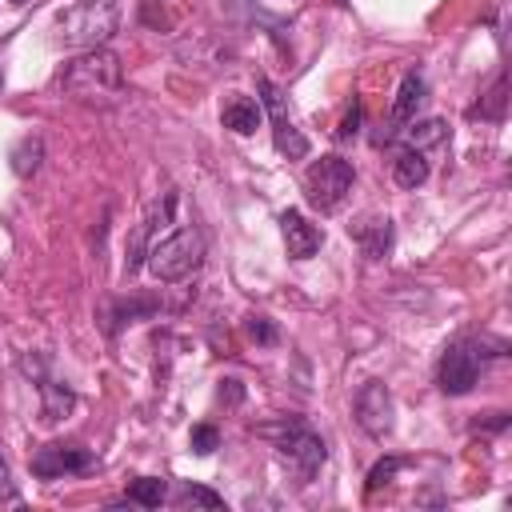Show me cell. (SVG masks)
I'll return each instance as SVG.
<instances>
[{
    "instance_id": "obj_7",
    "label": "cell",
    "mask_w": 512,
    "mask_h": 512,
    "mask_svg": "<svg viewBox=\"0 0 512 512\" xmlns=\"http://www.w3.org/2000/svg\"><path fill=\"white\" fill-rule=\"evenodd\" d=\"M256 88H260L264 108H268V120H272V144H276V152H280V156H288V160L308 156V140H304V136H300V128L292 124V116H288V108H284V92H280L268 76H260V80H256Z\"/></svg>"
},
{
    "instance_id": "obj_12",
    "label": "cell",
    "mask_w": 512,
    "mask_h": 512,
    "mask_svg": "<svg viewBox=\"0 0 512 512\" xmlns=\"http://www.w3.org/2000/svg\"><path fill=\"white\" fill-rule=\"evenodd\" d=\"M172 208H176V196H164V204H156L148 216H144V224L136 228V236H132V244H128V260H124V276H132L136 268H140V260L148 256V236H152V228L156 224H168V216H172Z\"/></svg>"
},
{
    "instance_id": "obj_28",
    "label": "cell",
    "mask_w": 512,
    "mask_h": 512,
    "mask_svg": "<svg viewBox=\"0 0 512 512\" xmlns=\"http://www.w3.org/2000/svg\"><path fill=\"white\" fill-rule=\"evenodd\" d=\"M16 4H24V0H16Z\"/></svg>"
},
{
    "instance_id": "obj_15",
    "label": "cell",
    "mask_w": 512,
    "mask_h": 512,
    "mask_svg": "<svg viewBox=\"0 0 512 512\" xmlns=\"http://www.w3.org/2000/svg\"><path fill=\"white\" fill-rule=\"evenodd\" d=\"M428 156L420 152V148H404L396 160H392V180L400 184V188H420L424 180H428Z\"/></svg>"
},
{
    "instance_id": "obj_9",
    "label": "cell",
    "mask_w": 512,
    "mask_h": 512,
    "mask_svg": "<svg viewBox=\"0 0 512 512\" xmlns=\"http://www.w3.org/2000/svg\"><path fill=\"white\" fill-rule=\"evenodd\" d=\"M352 408H356V424H360L368 436L380 440V436L392 432V392H388V384L364 380L360 392H356V400H352Z\"/></svg>"
},
{
    "instance_id": "obj_23",
    "label": "cell",
    "mask_w": 512,
    "mask_h": 512,
    "mask_svg": "<svg viewBox=\"0 0 512 512\" xmlns=\"http://www.w3.org/2000/svg\"><path fill=\"white\" fill-rule=\"evenodd\" d=\"M188 444H192L196 456H212V452L220 448V432H216V424H196L192 436H188Z\"/></svg>"
},
{
    "instance_id": "obj_20",
    "label": "cell",
    "mask_w": 512,
    "mask_h": 512,
    "mask_svg": "<svg viewBox=\"0 0 512 512\" xmlns=\"http://www.w3.org/2000/svg\"><path fill=\"white\" fill-rule=\"evenodd\" d=\"M504 88H508V84H504V72H500V76L492 80V88L484 92V100H480L468 116H472V120H476V116H480V120H504Z\"/></svg>"
},
{
    "instance_id": "obj_16",
    "label": "cell",
    "mask_w": 512,
    "mask_h": 512,
    "mask_svg": "<svg viewBox=\"0 0 512 512\" xmlns=\"http://www.w3.org/2000/svg\"><path fill=\"white\" fill-rule=\"evenodd\" d=\"M72 408H76V396H72V388L56 384V380H40V416H44L48 424L64 420Z\"/></svg>"
},
{
    "instance_id": "obj_14",
    "label": "cell",
    "mask_w": 512,
    "mask_h": 512,
    "mask_svg": "<svg viewBox=\"0 0 512 512\" xmlns=\"http://www.w3.org/2000/svg\"><path fill=\"white\" fill-rule=\"evenodd\" d=\"M220 120H224V128H232L236 136H252V132L260 128L264 112H260V104H256L252 96H232V100L224 104Z\"/></svg>"
},
{
    "instance_id": "obj_17",
    "label": "cell",
    "mask_w": 512,
    "mask_h": 512,
    "mask_svg": "<svg viewBox=\"0 0 512 512\" xmlns=\"http://www.w3.org/2000/svg\"><path fill=\"white\" fill-rule=\"evenodd\" d=\"M128 504H140V508H160L168 500V480L164 476H136L128 484Z\"/></svg>"
},
{
    "instance_id": "obj_22",
    "label": "cell",
    "mask_w": 512,
    "mask_h": 512,
    "mask_svg": "<svg viewBox=\"0 0 512 512\" xmlns=\"http://www.w3.org/2000/svg\"><path fill=\"white\" fill-rule=\"evenodd\" d=\"M404 464H408L404 456H384V460H376V464H372V472H368V492H376V488L392 484V476H396Z\"/></svg>"
},
{
    "instance_id": "obj_6",
    "label": "cell",
    "mask_w": 512,
    "mask_h": 512,
    "mask_svg": "<svg viewBox=\"0 0 512 512\" xmlns=\"http://www.w3.org/2000/svg\"><path fill=\"white\" fill-rule=\"evenodd\" d=\"M352 180H356V172H352V164L344 156H320L304 172V196H308V204L316 212L328 216V212H336L344 204V196L352 192Z\"/></svg>"
},
{
    "instance_id": "obj_1",
    "label": "cell",
    "mask_w": 512,
    "mask_h": 512,
    "mask_svg": "<svg viewBox=\"0 0 512 512\" xmlns=\"http://www.w3.org/2000/svg\"><path fill=\"white\" fill-rule=\"evenodd\" d=\"M60 88L80 100V104H116L120 88H124V68L120 56L108 48H84L76 60H68V68L60 72Z\"/></svg>"
},
{
    "instance_id": "obj_13",
    "label": "cell",
    "mask_w": 512,
    "mask_h": 512,
    "mask_svg": "<svg viewBox=\"0 0 512 512\" xmlns=\"http://www.w3.org/2000/svg\"><path fill=\"white\" fill-rule=\"evenodd\" d=\"M348 232L356 236V244L364 248L368 260H380V256H388V248H392V220H388V216H364V220H356Z\"/></svg>"
},
{
    "instance_id": "obj_5",
    "label": "cell",
    "mask_w": 512,
    "mask_h": 512,
    "mask_svg": "<svg viewBox=\"0 0 512 512\" xmlns=\"http://www.w3.org/2000/svg\"><path fill=\"white\" fill-rule=\"evenodd\" d=\"M204 252H208L204 232L188 224V228H176L172 236H164L160 244H152L148 256H144V264H148V272L156 280L176 284V280H188L204 264Z\"/></svg>"
},
{
    "instance_id": "obj_25",
    "label": "cell",
    "mask_w": 512,
    "mask_h": 512,
    "mask_svg": "<svg viewBox=\"0 0 512 512\" xmlns=\"http://www.w3.org/2000/svg\"><path fill=\"white\" fill-rule=\"evenodd\" d=\"M360 120H364V108H360V100H352L348 112H344V120H340V128H336V140H340V144L356 140V136H360Z\"/></svg>"
},
{
    "instance_id": "obj_8",
    "label": "cell",
    "mask_w": 512,
    "mask_h": 512,
    "mask_svg": "<svg viewBox=\"0 0 512 512\" xmlns=\"http://www.w3.org/2000/svg\"><path fill=\"white\" fill-rule=\"evenodd\" d=\"M92 464H96V456H92L88 448H80V444H60V440H52V444H44V448L32 452V476H40V480L80 476V472H88Z\"/></svg>"
},
{
    "instance_id": "obj_10",
    "label": "cell",
    "mask_w": 512,
    "mask_h": 512,
    "mask_svg": "<svg viewBox=\"0 0 512 512\" xmlns=\"http://www.w3.org/2000/svg\"><path fill=\"white\" fill-rule=\"evenodd\" d=\"M424 100H428V84H424L420 68L404 72V80H400V88H396V100H392V112H388V128L376 136V144H388L392 136H400V128L416 120V112H420Z\"/></svg>"
},
{
    "instance_id": "obj_21",
    "label": "cell",
    "mask_w": 512,
    "mask_h": 512,
    "mask_svg": "<svg viewBox=\"0 0 512 512\" xmlns=\"http://www.w3.org/2000/svg\"><path fill=\"white\" fill-rule=\"evenodd\" d=\"M176 504H180V508H220L224 500H220L212 488H200V484H180V488H176Z\"/></svg>"
},
{
    "instance_id": "obj_18",
    "label": "cell",
    "mask_w": 512,
    "mask_h": 512,
    "mask_svg": "<svg viewBox=\"0 0 512 512\" xmlns=\"http://www.w3.org/2000/svg\"><path fill=\"white\" fill-rule=\"evenodd\" d=\"M404 136V148H432V144H444L448 140V124L444 120H412V128H400Z\"/></svg>"
},
{
    "instance_id": "obj_26",
    "label": "cell",
    "mask_w": 512,
    "mask_h": 512,
    "mask_svg": "<svg viewBox=\"0 0 512 512\" xmlns=\"http://www.w3.org/2000/svg\"><path fill=\"white\" fill-rule=\"evenodd\" d=\"M16 496V484H12V476H8V464L0 460V500H12Z\"/></svg>"
},
{
    "instance_id": "obj_2",
    "label": "cell",
    "mask_w": 512,
    "mask_h": 512,
    "mask_svg": "<svg viewBox=\"0 0 512 512\" xmlns=\"http://www.w3.org/2000/svg\"><path fill=\"white\" fill-rule=\"evenodd\" d=\"M120 28V0H76L56 16V40L64 48H104Z\"/></svg>"
},
{
    "instance_id": "obj_11",
    "label": "cell",
    "mask_w": 512,
    "mask_h": 512,
    "mask_svg": "<svg viewBox=\"0 0 512 512\" xmlns=\"http://www.w3.org/2000/svg\"><path fill=\"white\" fill-rule=\"evenodd\" d=\"M280 232H284V244H288V256L292 260H308L324 244V232L316 224H308L304 212H296V208L280 212Z\"/></svg>"
},
{
    "instance_id": "obj_3",
    "label": "cell",
    "mask_w": 512,
    "mask_h": 512,
    "mask_svg": "<svg viewBox=\"0 0 512 512\" xmlns=\"http://www.w3.org/2000/svg\"><path fill=\"white\" fill-rule=\"evenodd\" d=\"M492 356H504V344L500 340H488V336H460L444 348L440 356V368H436V384L444 396H464L476 388L484 364Z\"/></svg>"
},
{
    "instance_id": "obj_19",
    "label": "cell",
    "mask_w": 512,
    "mask_h": 512,
    "mask_svg": "<svg viewBox=\"0 0 512 512\" xmlns=\"http://www.w3.org/2000/svg\"><path fill=\"white\" fill-rule=\"evenodd\" d=\"M8 160H12V172H16V176H32V172L40 168V160H44V140H40V136H24V140L8 152Z\"/></svg>"
},
{
    "instance_id": "obj_24",
    "label": "cell",
    "mask_w": 512,
    "mask_h": 512,
    "mask_svg": "<svg viewBox=\"0 0 512 512\" xmlns=\"http://www.w3.org/2000/svg\"><path fill=\"white\" fill-rule=\"evenodd\" d=\"M244 328H248V336H252L256 344H264V348H272V344L280 340V332H276V324H272L268 316H256V312H252V316L244 320Z\"/></svg>"
},
{
    "instance_id": "obj_4",
    "label": "cell",
    "mask_w": 512,
    "mask_h": 512,
    "mask_svg": "<svg viewBox=\"0 0 512 512\" xmlns=\"http://www.w3.org/2000/svg\"><path fill=\"white\" fill-rule=\"evenodd\" d=\"M260 436L272 440V448L300 472V480H312L316 468L328 460V448H324L320 432L312 424H304L300 416H280L276 424H260Z\"/></svg>"
},
{
    "instance_id": "obj_27",
    "label": "cell",
    "mask_w": 512,
    "mask_h": 512,
    "mask_svg": "<svg viewBox=\"0 0 512 512\" xmlns=\"http://www.w3.org/2000/svg\"><path fill=\"white\" fill-rule=\"evenodd\" d=\"M0 92H4V60H0Z\"/></svg>"
}]
</instances>
